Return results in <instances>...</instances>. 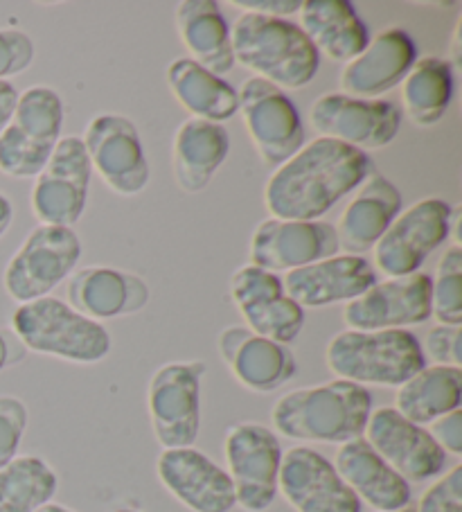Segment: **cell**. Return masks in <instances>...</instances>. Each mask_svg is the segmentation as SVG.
Here are the masks:
<instances>
[{"label":"cell","mask_w":462,"mask_h":512,"mask_svg":"<svg viewBox=\"0 0 462 512\" xmlns=\"http://www.w3.org/2000/svg\"><path fill=\"white\" fill-rule=\"evenodd\" d=\"M372 172L375 163L366 152L332 138H316L275 167L264 185L266 210L273 219L318 222L343 197L359 190Z\"/></svg>","instance_id":"cell-1"},{"label":"cell","mask_w":462,"mask_h":512,"mask_svg":"<svg viewBox=\"0 0 462 512\" xmlns=\"http://www.w3.org/2000/svg\"><path fill=\"white\" fill-rule=\"evenodd\" d=\"M372 402L366 386L332 379L282 395L273 406L271 420L284 438L343 445L363 436Z\"/></svg>","instance_id":"cell-2"},{"label":"cell","mask_w":462,"mask_h":512,"mask_svg":"<svg viewBox=\"0 0 462 512\" xmlns=\"http://www.w3.org/2000/svg\"><path fill=\"white\" fill-rule=\"evenodd\" d=\"M235 64L280 91L305 88L321 70V55L298 23L275 16L242 14L230 28Z\"/></svg>","instance_id":"cell-3"},{"label":"cell","mask_w":462,"mask_h":512,"mask_svg":"<svg viewBox=\"0 0 462 512\" xmlns=\"http://www.w3.org/2000/svg\"><path fill=\"white\" fill-rule=\"evenodd\" d=\"M327 366L336 379L359 386H402L426 366L420 341L408 330H345L327 343Z\"/></svg>","instance_id":"cell-4"},{"label":"cell","mask_w":462,"mask_h":512,"mask_svg":"<svg viewBox=\"0 0 462 512\" xmlns=\"http://www.w3.org/2000/svg\"><path fill=\"white\" fill-rule=\"evenodd\" d=\"M12 332L25 350L70 364H100L111 352L109 330L55 296L16 307Z\"/></svg>","instance_id":"cell-5"},{"label":"cell","mask_w":462,"mask_h":512,"mask_svg":"<svg viewBox=\"0 0 462 512\" xmlns=\"http://www.w3.org/2000/svg\"><path fill=\"white\" fill-rule=\"evenodd\" d=\"M64 102L48 86L19 95L10 125L0 134V172L14 179H37L61 140Z\"/></svg>","instance_id":"cell-6"},{"label":"cell","mask_w":462,"mask_h":512,"mask_svg":"<svg viewBox=\"0 0 462 512\" xmlns=\"http://www.w3.org/2000/svg\"><path fill=\"white\" fill-rule=\"evenodd\" d=\"M82 258V242L73 228L37 226L25 237L3 273L5 291L19 305L46 298L70 278Z\"/></svg>","instance_id":"cell-7"},{"label":"cell","mask_w":462,"mask_h":512,"mask_svg":"<svg viewBox=\"0 0 462 512\" xmlns=\"http://www.w3.org/2000/svg\"><path fill=\"white\" fill-rule=\"evenodd\" d=\"M224 456L237 506L246 512L269 510L278 499L280 438L260 422H237L226 431Z\"/></svg>","instance_id":"cell-8"},{"label":"cell","mask_w":462,"mask_h":512,"mask_svg":"<svg viewBox=\"0 0 462 512\" xmlns=\"http://www.w3.org/2000/svg\"><path fill=\"white\" fill-rule=\"evenodd\" d=\"M456 210L444 199H422L402 210L375 244V264L388 278L413 276L449 240Z\"/></svg>","instance_id":"cell-9"},{"label":"cell","mask_w":462,"mask_h":512,"mask_svg":"<svg viewBox=\"0 0 462 512\" xmlns=\"http://www.w3.org/2000/svg\"><path fill=\"white\" fill-rule=\"evenodd\" d=\"M201 361H174L149 382L147 406L154 436L163 449L192 447L201 431Z\"/></svg>","instance_id":"cell-10"},{"label":"cell","mask_w":462,"mask_h":512,"mask_svg":"<svg viewBox=\"0 0 462 512\" xmlns=\"http://www.w3.org/2000/svg\"><path fill=\"white\" fill-rule=\"evenodd\" d=\"M239 93L248 136L262 163L280 167L305 145V127L291 97L260 77H248Z\"/></svg>","instance_id":"cell-11"},{"label":"cell","mask_w":462,"mask_h":512,"mask_svg":"<svg viewBox=\"0 0 462 512\" xmlns=\"http://www.w3.org/2000/svg\"><path fill=\"white\" fill-rule=\"evenodd\" d=\"M91 161L82 138H61L32 188L34 217L43 226L70 228L82 219L91 185Z\"/></svg>","instance_id":"cell-12"},{"label":"cell","mask_w":462,"mask_h":512,"mask_svg":"<svg viewBox=\"0 0 462 512\" xmlns=\"http://www.w3.org/2000/svg\"><path fill=\"white\" fill-rule=\"evenodd\" d=\"M314 129L323 138L339 140L368 154V149L388 147L402 127V111L395 102L366 100L345 93H325L309 111Z\"/></svg>","instance_id":"cell-13"},{"label":"cell","mask_w":462,"mask_h":512,"mask_svg":"<svg viewBox=\"0 0 462 512\" xmlns=\"http://www.w3.org/2000/svg\"><path fill=\"white\" fill-rule=\"evenodd\" d=\"M91 170L120 197H136L149 183V163L136 125L118 113H100L82 138Z\"/></svg>","instance_id":"cell-14"},{"label":"cell","mask_w":462,"mask_h":512,"mask_svg":"<svg viewBox=\"0 0 462 512\" xmlns=\"http://www.w3.org/2000/svg\"><path fill=\"white\" fill-rule=\"evenodd\" d=\"M363 438L406 483H424L447 472L449 456L429 429L399 416L393 406L370 413Z\"/></svg>","instance_id":"cell-15"},{"label":"cell","mask_w":462,"mask_h":512,"mask_svg":"<svg viewBox=\"0 0 462 512\" xmlns=\"http://www.w3.org/2000/svg\"><path fill=\"white\" fill-rule=\"evenodd\" d=\"M431 319V276H413L375 282L366 294L350 300L343 310L348 330L379 332L408 330Z\"/></svg>","instance_id":"cell-16"},{"label":"cell","mask_w":462,"mask_h":512,"mask_svg":"<svg viewBox=\"0 0 462 512\" xmlns=\"http://www.w3.org/2000/svg\"><path fill=\"white\" fill-rule=\"evenodd\" d=\"M278 492L296 512H361V501L334 470V463L312 447L282 454Z\"/></svg>","instance_id":"cell-17"},{"label":"cell","mask_w":462,"mask_h":512,"mask_svg":"<svg viewBox=\"0 0 462 512\" xmlns=\"http://www.w3.org/2000/svg\"><path fill=\"white\" fill-rule=\"evenodd\" d=\"M339 237L332 224L264 219L251 237V264L266 271H293L339 255Z\"/></svg>","instance_id":"cell-18"},{"label":"cell","mask_w":462,"mask_h":512,"mask_svg":"<svg viewBox=\"0 0 462 512\" xmlns=\"http://www.w3.org/2000/svg\"><path fill=\"white\" fill-rule=\"evenodd\" d=\"M156 474L165 490L192 512H230L237 506L228 472L194 447L163 449Z\"/></svg>","instance_id":"cell-19"},{"label":"cell","mask_w":462,"mask_h":512,"mask_svg":"<svg viewBox=\"0 0 462 512\" xmlns=\"http://www.w3.org/2000/svg\"><path fill=\"white\" fill-rule=\"evenodd\" d=\"M377 273L363 255H332V258L287 271L282 278L284 294L302 310H318L336 303H350L375 285Z\"/></svg>","instance_id":"cell-20"},{"label":"cell","mask_w":462,"mask_h":512,"mask_svg":"<svg viewBox=\"0 0 462 512\" xmlns=\"http://www.w3.org/2000/svg\"><path fill=\"white\" fill-rule=\"evenodd\" d=\"M219 355L230 373L253 393H273L296 377V357L289 346L257 337L246 325L219 334Z\"/></svg>","instance_id":"cell-21"},{"label":"cell","mask_w":462,"mask_h":512,"mask_svg":"<svg viewBox=\"0 0 462 512\" xmlns=\"http://www.w3.org/2000/svg\"><path fill=\"white\" fill-rule=\"evenodd\" d=\"M417 61V48L404 28H386L372 39L361 55L348 61L341 73L345 95L377 100L404 82Z\"/></svg>","instance_id":"cell-22"},{"label":"cell","mask_w":462,"mask_h":512,"mask_svg":"<svg viewBox=\"0 0 462 512\" xmlns=\"http://www.w3.org/2000/svg\"><path fill=\"white\" fill-rule=\"evenodd\" d=\"M149 287L136 273L113 267H84L68 280V305L97 323L145 310Z\"/></svg>","instance_id":"cell-23"},{"label":"cell","mask_w":462,"mask_h":512,"mask_svg":"<svg viewBox=\"0 0 462 512\" xmlns=\"http://www.w3.org/2000/svg\"><path fill=\"white\" fill-rule=\"evenodd\" d=\"M334 470L339 472L345 485L357 494L359 501H366L379 512H393L411 506L413 492L366 438H354L343 443L336 452Z\"/></svg>","instance_id":"cell-24"},{"label":"cell","mask_w":462,"mask_h":512,"mask_svg":"<svg viewBox=\"0 0 462 512\" xmlns=\"http://www.w3.org/2000/svg\"><path fill=\"white\" fill-rule=\"evenodd\" d=\"M402 213V192L386 176L372 174L354 194L336 224L339 246L350 255L375 249L395 217Z\"/></svg>","instance_id":"cell-25"},{"label":"cell","mask_w":462,"mask_h":512,"mask_svg":"<svg viewBox=\"0 0 462 512\" xmlns=\"http://www.w3.org/2000/svg\"><path fill=\"white\" fill-rule=\"evenodd\" d=\"M230 154V136L224 125L190 118L174 136L172 167L176 185L188 194H199L210 185Z\"/></svg>","instance_id":"cell-26"},{"label":"cell","mask_w":462,"mask_h":512,"mask_svg":"<svg viewBox=\"0 0 462 512\" xmlns=\"http://www.w3.org/2000/svg\"><path fill=\"white\" fill-rule=\"evenodd\" d=\"M298 14L302 32L327 59L348 64L370 43L366 23L348 0H305Z\"/></svg>","instance_id":"cell-27"},{"label":"cell","mask_w":462,"mask_h":512,"mask_svg":"<svg viewBox=\"0 0 462 512\" xmlns=\"http://www.w3.org/2000/svg\"><path fill=\"white\" fill-rule=\"evenodd\" d=\"M176 28L190 59L201 68L217 77L235 68L228 21L215 0H183L176 5Z\"/></svg>","instance_id":"cell-28"},{"label":"cell","mask_w":462,"mask_h":512,"mask_svg":"<svg viewBox=\"0 0 462 512\" xmlns=\"http://www.w3.org/2000/svg\"><path fill=\"white\" fill-rule=\"evenodd\" d=\"M167 84L192 118L224 125L239 113V93L235 86L201 68L190 57L174 59L167 66Z\"/></svg>","instance_id":"cell-29"},{"label":"cell","mask_w":462,"mask_h":512,"mask_svg":"<svg viewBox=\"0 0 462 512\" xmlns=\"http://www.w3.org/2000/svg\"><path fill=\"white\" fill-rule=\"evenodd\" d=\"M462 404V370L456 366H424L397 388L393 409L415 425L426 427Z\"/></svg>","instance_id":"cell-30"},{"label":"cell","mask_w":462,"mask_h":512,"mask_svg":"<svg viewBox=\"0 0 462 512\" xmlns=\"http://www.w3.org/2000/svg\"><path fill=\"white\" fill-rule=\"evenodd\" d=\"M402 100L413 125H438L453 100V70L449 61L440 57L415 61L402 82Z\"/></svg>","instance_id":"cell-31"},{"label":"cell","mask_w":462,"mask_h":512,"mask_svg":"<svg viewBox=\"0 0 462 512\" xmlns=\"http://www.w3.org/2000/svg\"><path fill=\"white\" fill-rule=\"evenodd\" d=\"M59 479L39 456H16L0 470V512H37L52 503Z\"/></svg>","instance_id":"cell-32"},{"label":"cell","mask_w":462,"mask_h":512,"mask_svg":"<svg viewBox=\"0 0 462 512\" xmlns=\"http://www.w3.org/2000/svg\"><path fill=\"white\" fill-rule=\"evenodd\" d=\"M239 314L244 316L246 328L257 337L271 339L275 343H282V346L296 341L302 328H305V310L293 303L289 296L246 305L239 310Z\"/></svg>","instance_id":"cell-33"},{"label":"cell","mask_w":462,"mask_h":512,"mask_svg":"<svg viewBox=\"0 0 462 512\" xmlns=\"http://www.w3.org/2000/svg\"><path fill=\"white\" fill-rule=\"evenodd\" d=\"M431 316L451 328H460L462 323V251L458 244L444 251L431 278Z\"/></svg>","instance_id":"cell-34"},{"label":"cell","mask_w":462,"mask_h":512,"mask_svg":"<svg viewBox=\"0 0 462 512\" xmlns=\"http://www.w3.org/2000/svg\"><path fill=\"white\" fill-rule=\"evenodd\" d=\"M280 296H287L284 294L282 278L278 273L255 267V264H244L230 278V298H233L237 310H242L246 305L260 303V300Z\"/></svg>","instance_id":"cell-35"},{"label":"cell","mask_w":462,"mask_h":512,"mask_svg":"<svg viewBox=\"0 0 462 512\" xmlns=\"http://www.w3.org/2000/svg\"><path fill=\"white\" fill-rule=\"evenodd\" d=\"M28 427V409L14 395H0V470L19 456V447Z\"/></svg>","instance_id":"cell-36"},{"label":"cell","mask_w":462,"mask_h":512,"mask_svg":"<svg viewBox=\"0 0 462 512\" xmlns=\"http://www.w3.org/2000/svg\"><path fill=\"white\" fill-rule=\"evenodd\" d=\"M415 512H462V465H453L422 494Z\"/></svg>","instance_id":"cell-37"},{"label":"cell","mask_w":462,"mask_h":512,"mask_svg":"<svg viewBox=\"0 0 462 512\" xmlns=\"http://www.w3.org/2000/svg\"><path fill=\"white\" fill-rule=\"evenodd\" d=\"M34 61V41L21 30H0V82L25 73Z\"/></svg>","instance_id":"cell-38"},{"label":"cell","mask_w":462,"mask_h":512,"mask_svg":"<svg viewBox=\"0 0 462 512\" xmlns=\"http://www.w3.org/2000/svg\"><path fill=\"white\" fill-rule=\"evenodd\" d=\"M426 355L435 366H456L462 364V330L451 325H438L426 337Z\"/></svg>","instance_id":"cell-39"},{"label":"cell","mask_w":462,"mask_h":512,"mask_svg":"<svg viewBox=\"0 0 462 512\" xmlns=\"http://www.w3.org/2000/svg\"><path fill=\"white\" fill-rule=\"evenodd\" d=\"M429 434L433 436L447 456H460L462 454V411H451L447 416L431 422Z\"/></svg>","instance_id":"cell-40"},{"label":"cell","mask_w":462,"mask_h":512,"mask_svg":"<svg viewBox=\"0 0 462 512\" xmlns=\"http://www.w3.org/2000/svg\"><path fill=\"white\" fill-rule=\"evenodd\" d=\"M233 5L244 14H260V16L284 19V16L300 12L302 0H233Z\"/></svg>","instance_id":"cell-41"},{"label":"cell","mask_w":462,"mask_h":512,"mask_svg":"<svg viewBox=\"0 0 462 512\" xmlns=\"http://www.w3.org/2000/svg\"><path fill=\"white\" fill-rule=\"evenodd\" d=\"M23 343L14 337V334H10L7 330H0V373L7 366H14L16 361L23 359Z\"/></svg>","instance_id":"cell-42"},{"label":"cell","mask_w":462,"mask_h":512,"mask_svg":"<svg viewBox=\"0 0 462 512\" xmlns=\"http://www.w3.org/2000/svg\"><path fill=\"white\" fill-rule=\"evenodd\" d=\"M19 91L12 82H0V134L3 129L10 125L12 113L16 109V102H19Z\"/></svg>","instance_id":"cell-43"},{"label":"cell","mask_w":462,"mask_h":512,"mask_svg":"<svg viewBox=\"0 0 462 512\" xmlns=\"http://www.w3.org/2000/svg\"><path fill=\"white\" fill-rule=\"evenodd\" d=\"M12 222H14V206H12V201L7 199L3 192H0V237L10 231Z\"/></svg>","instance_id":"cell-44"},{"label":"cell","mask_w":462,"mask_h":512,"mask_svg":"<svg viewBox=\"0 0 462 512\" xmlns=\"http://www.w3.org/2000/svg\"><path fill=\"white\" fill-rule=\"evenodd\" d=\"M37 512H75V510H70L66 506H59V503H46V506L39 508Z\"/></svg>","instance_id":"cell-45"},{"label":"cell","mask_w":462,"mask_h":512,"mask_svg":"<svg viewBox=\"0 0 462 512\" xmlns=\"http://www.w3.org/2000/svg\"><path fill=\"white\" fill-rule=\"evenodd\" d=\"M113 512H140L136 508H120V510H113Z\"/></svg>","instance_id":"cell-46"},{"label":"cell","mask_w":462,"mask_h":512,"mask_svg":"<svg viewBox=\"0 0 462 512\" xmlns=\"http://www.w3.org/2000/svg\"><path fill=\"white\" fill-rule=\"evenodd\" d=\"M393 512H415L411 506H408V508H402V510H393Z\"/></svg>","instance_id":"cell-47"}]
</instances>
